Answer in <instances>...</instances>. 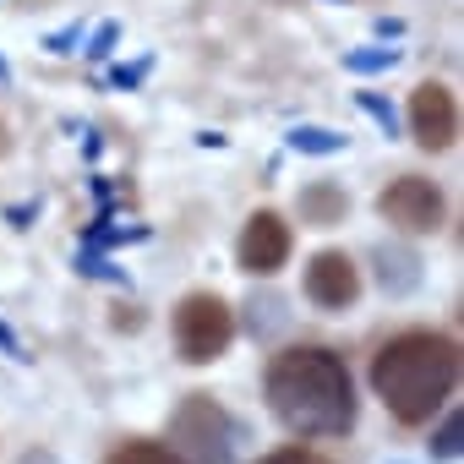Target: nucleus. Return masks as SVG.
<instances>
[{
	"label": "nucleus",
	"mask_w": 464,
	"mask_h": 464,
	"mask_svg": "<svg viewBox=\"0 0 464 464\" xmlns=\"http://www.w3.org/2000/svg\"><path fill=\"white\" fill-rule=\"evenodd\" d=\"M268 404L301 437H344L355 426V382L350 366L323 344L279 350L268 366Z\"/></svg>",
	"instance_id": "obj_1"
},
{
	"label": "nucleus",
	"mask_w": 464,
	"mask_h": 464,
	"mask_svg": "<svg viewBox=\"0 0 464 464\" xmlns=\"http://www.w3.org/2000/svg\"><path fill=\"white\" fill-rule=\"evenodd\" d=\"M453 382H459V344L442 334L415 328L372 355V388L404 426H426L448 404Z\"/></svg>",
	"instance_id": "obj_2"
},
{
	"label": "nucleus",
	"mask_w": 464,
	"mask_h": 464,
	"mask_svg": "<svg viewBox=\"0 0 464 464\" xmlns=\"http://www.w3.org/2000/svg\"><path fill=\"white\" fill-rule=\"evenodd\" d=\"M229 339H236V312H229L218 295L208 290H191L180 306H175V344L191 366H208L229 350Z\"/></svg>",
	"instance_id": "obj_3"
},
{
	"label": "nucleus",
	"mask_w": 464,
	"mask_h": 464,
	"mask_svg": "<svg viewBox=\"0 0 464 464\" xmlns=\"http://www.w3.org/2000/svg\"><path fill=\"white\" fill-rule=\"evenodd\" d=\"M442 186L426 180V175H399L382 197H377V213L404 229V236H431V229H442Z\"/></svg>",
	"instance_id": "obj_4"
},
{
	"label": "nucleus",
	"mask_w": 464,
	"mask_h": 464,
	"mask_svg": "<svg viewBox=\"0 0 464 464\" xmlns=\"http://www.w3.org/2000/svg\"><path fill=\"white\" fill-rule=\"evenodd\" d=\"M175 442L197 459V464H224L229 459V415L208 399V393H191L180 410H175Z\"/></svg>",
	"instance_id": "obj_5"
},
{
	"label": "nucleus",
	"mask_w": 464,
	"mask_h": 464,
	"mask_svg": "<svg viewBox=\"0 0 464 464\" xmlns=\"http://www.w3.org/2000/svg\"><path fill=\"white\" fill-rule=\"evenodd\" d=\"M290 246H295L290 224H285L274 208H263V213H252V218H246V229H241V241H236V263H241L246 274L268 279V274H279V268L290 263Z\"/></svg>",
	"instance_id": "obj_6"
},
{
	"label": "nucleus",
	"mask_w": 464,
	"mask_h": 464,
	"mask_svg": "<svg viewBox=\"0 0 464 464\" xmlns=\"http://www.w3.org/2000/svg\"><path fill=\"white\" fill-rule=\"evenodd\" d=\"M410 137H415L426 153L453 148V137H459V104H453V93H448L442 82H420V88L410 93Z\"/></svg>",
	"instance_id": "obj_7"
},
{
	"label": "nucleus",
	"mask_w": 464,
	"mask_h": 464,
	"mask_svg": "<svg viewBox=\"0 0 464 464\" xmlns=\"http://www.w3.org/2000/svg\"><path fill=\"white\" fill-rule=\"evenodd\" d=\"M355 295H361V268L344 252H317L306 263V301L312 306L344 312V306H355Z\"/></svg>",
	"instance_id": "obj_8"
},
{
	"label": "nucleus",
	"mask_w": 464,
	"mask_h": 464,
	"mask_svg": "<svg viewBox=\"0 0 464 464\" xmlns=\"http://www.w3.org/2000/svg\"><path fill=\"white\" fill-rule=\"evenodd\" d=\"M344 213H350L344 186H334V180H312V186L301 191V218H306V224L328 229V224H344Z\"/></svg>",
	"instance_id": "obj_9"
},
{
	"label": "nucleus",
	"mask_w": 464,
	"mask_h": 464,
	"mask_svg": "<svg viewBox=\"0 0 464 464\" xmlns=\"http://www.w3.org/2000/svg\"><path fill=\"white\" fill-rule=\"evenodd\" d=\"M110 464H186V459L175 448H164V442H121L110 453Z\"/></svg>",
	"instance_id": "obj_10"
},
{
	"label": "nucleus",
	"mask_w": 464,
	"mask_h": 464,
	"mask_svg": "<svg viewBox=\"0 0 464 464\" xmlns=\"http://www.w3.org/2000/svg\"><path fill=\"white\" fill-rule=\"evenodd\" d=\"M344 142H350V137H339V131H328V126H295V131H290V148H295V153H344Z\"/></svg>",
	"instance_id": "obj_11"
},
{
	"label": "nucleus",
	"mask_w": 464,
	"mask_h": 464,
	"mask_svg": "<svg viewBox=\"0 0 464 464\" xmlns=\"http://www.w3.org/2000/svg\"><path fill=\"white\" fill-rule=\"evenodd\" d=\"M399 61H404V50H350L344 55V72L366 77V72H393Z\"/></svg>",
	"instance_id": "obj_12"
},
{
	"label": "nucleus",
	"mask_w": 464,
	"mask_h": 464,
	"mask_svg": "<svg viewBox=\"0 0 464 464\" xmlns=\"http://www.w3.org/2000/svg\"><path fill=\"white\" fill-rule=\"evenodd\" d=\"M382 285H388V290H410V285H415V257H404V252L388 257V252H382Z\"/></svg>",
	"instance_id": "obj_13"
},
{
	"label": "nucleus",
	"mask_w": 464,
	"mask_h": 464,
	"mask_svg": "<svg viewBox=\"0 0 464 464\" xmlns=\"http://www.w3.org/2000/svg\"><path fill=\"white\" fill-rule=\"evenodd\" d=\"M431 453H437V459H453V453H459V410H453V415L437 426V442H431Z\"/></svg>",
	"instance_id": "obj_14"
},
{
	"label": "nucleus",
	"mask_w": 464,
	"mask_h": 464,
	"mask_svg": "<svg viewBox=\"0 0 464 464\" xmlns=\"http://www.w3.org/2000/svg\"><path fill=\"white\" fill-rule=\"evenodd\" d=\"M361 110H366V115H372V121H377V126H382L388 137H393V110H388V104H382L377 93H361Z\"/></svg>",
	"instance_id": "obj_15"
},
{
	"label": "nucleus",
	"mask_w": 464,
	"mask_h": 464,
	"mask_svg": "<svg viewBox=\"0 0 464 464\" xmlns=\"http://www.w3.org/2000/svg\"><path fill=\"white\" fill-rule=\"evenodd\" d=\"M263 464H323L317 453H306V448H279V453H268Z\"/></svg>",
	"instance_id": "obj_16"
},
{
	"label": "nucleus",
	"mask_w": 464,
	"mask_h": 464,
	"mask_svg": "<svg viewBox=\"0 0 464 464\" xmlns=\"http://www.w3.org/2000/svg\"><path fill=\"white\" fill-rule=\"evenodd\" d=\"M110 44H115V23H104V28L93 34V50H88V55H110Z\"/></svg>",
	"instance_id": "obj_17"
}]
</instances>
